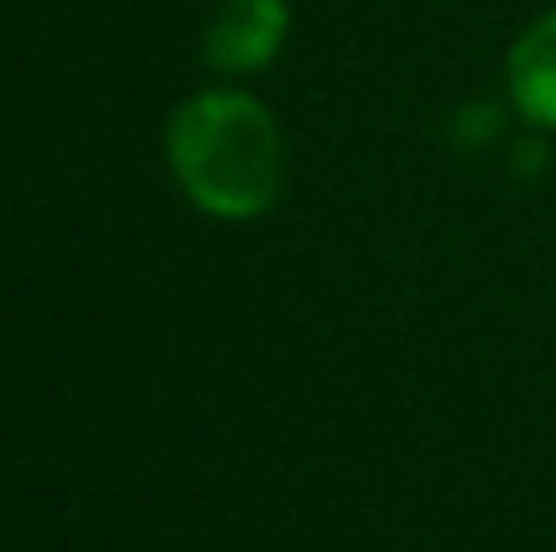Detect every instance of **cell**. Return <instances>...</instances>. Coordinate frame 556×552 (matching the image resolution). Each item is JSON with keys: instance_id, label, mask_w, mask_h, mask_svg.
Returning a JSON list of instances; mask_svg holds the SVG:
<instances>
[{"instance_id": "1", "label": "cell", "mask_w": 556, "mask_h": 552, "mask_svg": "<svg viewBox=\"0 0 556 552\" xmlns=\"http://www.w3.org/2000/svg\"><path fill=\"white\" fill-rule=\"evenodd\" d=\"M172 172L201 211L244 221L269 211L283 191L288 156L278 123L244 93H201L172 117Z\"/></svg>"}, {"instance_id": "2", "label": "cell", "mask_w": 556, "mask_h": 552, "mask_svg": "<svg viewBox=\"0 0 556 552\" xmlns=\"http://www.w3.org/2000/svg\"><path fill=\"white\" fill-rule=\"evenodd\" d=\"M288 10L283 0H225L205 29V59L211 68L244 74V68L269 64L283 45Z\"/></svg>"}, {"instance_id": "3", "label": "cell", "mask_w": 556, "mask_h": 552, "mask_svg": "<svg viewBox=\"0 0 556 552\" xmlns=\"http://www.w3.org/2000/svg\"><path fill=\"white\" fill-rule=\"evenodd\" d=\"M508 84L518 98L522 117L542 127H556V10L542 15L528 35L513 45L508 59Z\"/></svg>"}]
</instances>
